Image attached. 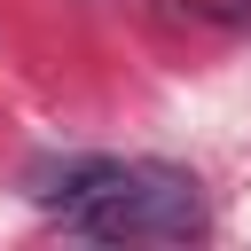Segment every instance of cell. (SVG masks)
<instances>
[{
    "instance_id": "6da1fadb",
    "label": "cell",
    "mask_w": 251,
    "mask_h": 251,
    "mask_svg": "<svg viewBox=\"0 0 251 251\" xmlns=\"http://www.w3.org/2000/svg\"><path fill=\"white\" fill-rule=\"evenodd\" d=\"M39 196L94 243H141V235L180 243L204 227V188L180 165H102L94 157V165H71L63 188H39Z\"/></svg>"
},
{
    "instance_id": "7a4b0ae2",
    "label": "cell",
    "mask_w": 251,
    "mask_h": 251,
    "mask_svg": "<svg viewBox=\"0 0 251 251\" xmlns=\"http://www.w3.org/2000/svg\"><path fill=\"white\" fill-rule=\"evenodd\" d=\"M204 16H220V24H251V0H204Z\"/></svg>"
}]
</instances>
